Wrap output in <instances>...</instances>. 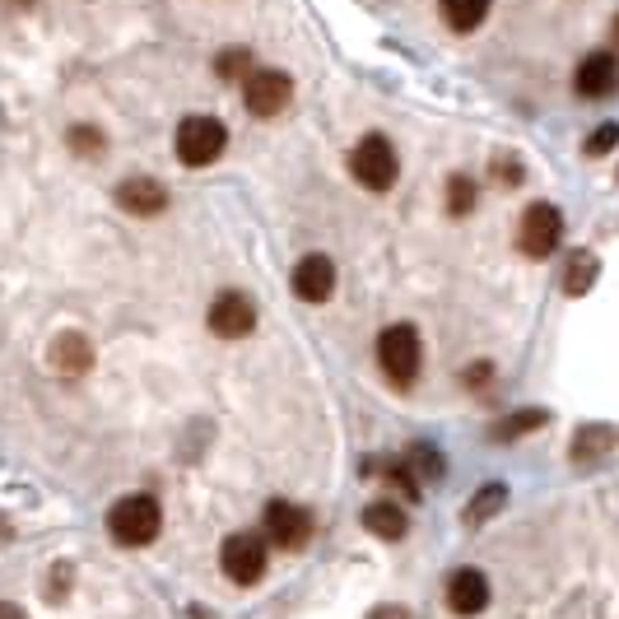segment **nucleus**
I'll list each match as a JSON object with an SVG mask.
<instances>
[{
  "instance_id": "nucleus-1",
  "label": "nucleus",
  "mask_w": 619,
  "mask_h": 619,
  "mask_svg": "<svg viewBox=\"0 0 619 619\" xmlns=\"http://www.w3.org/2000/svg\"><path fill=\"white\" fill-rule=\"evenodd\" d=\"M377 364H382L391 387H415L419 368H424V345H419L415 326H387L377 336Z\"/></svg>"
},
{
  "instance_id": "nucleus-2",
  "label": "nucleus",
  "mask_w": 619,
  "mask_h": 619,
  "mask_svg": "<svg viewBox=\"0 0 619 619\" xmlns=\"http://www.w3.org/2000/svg\"><path fill=\"white\" fill-rule=\"evenodd\" d=\"M108 531L126 550H145L149 540L163 531V508L149 494H131L108 512Z\"/></svg>"
},
{
  "instance_id": "nucleus-3",
  "label": "nucleus",
  "mask_w": 619,
  "mask_h": 619,
  "mask_svg": "<svg viewBox=\"0 0 619 619\" xmlns=\"http://www.w3.org/2000/svg\"><path fill=\"white\" fill-rule=\"evenodd\" d=\"M350 173L359 187L368 191H391L396 177H401V159H396V145L387 135H364L350 154Z\"/></svg>"
},
{
  "instance_id": "nucleus-4",
  "label": "nucleus",
  "mask_w": 619,
  "mask_h": 619,
  "mask_svg": "<svg viewBox=\"0 0 619 619\" xmlns=\"http://www.w3.org/2000/svg\"><path fill=\"white\" fill-rule=\"evenodd\" d=\"M173 149L187 168H210V163L229 149V131H224L219 117H187V122L177 126Z\"/></svg>"
},
{
  "instance_id": "nucleus-5",
  "label": "nucleus",
  "mask_w": 619,
  "mask_h": 619,
  "mask_svg": "<svg viewBox=\"0 0 619 619\" xmlns=\"http://www.w3.org/2000/svg\"><path fill=\"white\" fill-rule=\"evenodd\" d=\"M243 103L252 117H280L289 103H294V80L284 70H261L256 66L252 75L243 80Z\"/></svg>"
},
{
  "instance_id": "nucleus-6",
  "label": "nucleus",
  "mask_w": 619,
  "mask_h": 619,
  "mask_svg": "<svg viewBox=\"0 0 619 619\" xmlns=\"http://www.w3.org/2000/svg\"><path fill=\"white\" fill-rule=\"evenodd\" d=\"M219 564H224L229 582H238V587H256V582L266 578V536H252V531L229 536L224 540Z\"/></svg>"
},
{
  "instance_id": "nucleus-7",
  "label": "nucleus",
  "mask_w": 619,
  "mask_h": 619,
  "mask_svg": "<svg viewBox=\"0 0 619 619\" xmlns=\"http://www.w3.org/2000/svg\"><path fill=\"white\" fill-rule=\"evenodd\" d=\"M559 238H564V215H559L550 201H536L522 215V229H517V243H522V252L536 256V261H545V256L559 247Z\"/></svg>"
},
{
  "instance_id": "nucleus-8",
  "label": "nucleus",
  "mask_w": 619,
  "mask_h": 619,
  "mask_svg": "<svg viewBox=\"0 0 619 619\" xmlns=\"http://www.w3.org/2000/svg\"><path fill=\"white\" fill-rule=\"evenodd\" d=\"M210 331L219 340H243L256 331V303L243 289H224V294L210 303Z\"/></svg>"
},
{
  "instance_id": "nucleus-9",
  "label": "nucleus",
  "mask_w": 619,
  "mask_h": 619,
  "mask_svg": "<svg viewBox=\"0 0 619 619\" xmlns=\"http://www.w3.org/2000/svg\"><path fill=\"white\" fill-rule=\"evenodd\" d=\"M266 540L270 545H280V550H303L312 540V512L298 508V503H284L275 498L266 508Z\"/></svg>"
},
{
  "instance_id": "nucleus-10",
  "label": "nucleus",
  "mask_w": 619,
  "mask_h": 619,
  "mask_svg": "<svg viewBox=\"0 0 619 619\" xmlns=\"http://www.w3.org/2000/svg\"><path fill=\"white\" fill-rule=\"evenodd\" d=\"M294 294L303 298V303H326V298L336 294V266H331V256H322V252H312V256H303L294 266Z\"/></svg>"
},
{
  "instance_id": "nucleus-11",
  "label": "nucleus",
  "mask_w": 619,
  "mask_h": 619,
  "mask_svg": "<svg viewBox=\"0 0 619 619\" xmlns=\"http://www.w3.org/2000/svg\"><path fill=\"white\" fill-rule=\"evenodd\" d=\"M619 84V61L615 52H592L578 61V75H573V89H578L582 98H606L615 94Z\"/></svg>"
},
{
  "instance_id": "nucleus-12",
  "label": "nucleus",
  "mask_w": 619,
  "mask_h": 619,
  "mask_svg": "<svg viewBox=\"0 0 619 619\" xmlns=\"http://www.w3.org/2000/svg\"><path fill=\"white\" fill-rule=\"evenodd\" d=\"M117 205H122L126 215H163L168 210V187L154 182V177H126L122 187H117Z\"/></svg>"
},
{
  "instance_id": "nucleus-13",
  "label": "nucleus",
  "mask_w": 619,
  "mask_h": 619,
  "mask_svg": "<svg viewBox=\"0 0 619 619\" xmlns=\"http://www.w3.org/2000/svg\"><path fill=\"white\" fill-rule=\"evenodd\" d=\"M447 606L457 615H480L489 606V578L480 568H457L452 582H447Z\"/></svg>"
},
{
  "instance_id": "nucleus-14",
  "label": "nucleus",
  "mask_w": 619,
  "mask_h": 619,
  "mask_svg": "<svg viewBox=\"0 0 619 619\" xmlns=\"http://www.w3.org/2000/svg\"><path fill=\"white\" fill-rule=\"evenodd\" d=\"M52 368L61 377H80L94 368V345H89V336H80V331H66V336L52 340Z\"/></svg>"
},
{
  "instance_id": "nucleus-15",
  "label": "nucleus",
  "mask_w": 619,
  "mask_h": 619,
  "mask_svg": "<svg viewBox=\"0 0 619 619\" xmlns=\"http://www.w3.org/2000/svg\"><path fill=\"white\" fill-rule=\"evenodd\" d=\"M364 526L373 531L377 540H405V531H410V517H405L401 503H368L364 508Z\"/></svg>"
},
{
  "instance_id": "nucleus-16",
  "label": "nucleus",
  "mask_w": 619,
  "mask_h": 619,
  "mask_svg": "<svg viewBox=\"0 0 619 619\" xmlns=\"http://www.w3.org/2000/svg\"><path fill=\"white\" fill-rule=\"evenodd\" d=\"M489 5H494V0H438L443 24L452 28V33H475V28L489 19Z\"/></svg>"
},
{
  "instance_id": "nucleus-17",
  "label": "nucleus",
  "mask_w": 619,
  "mask_h": 619,
  "mask_svg": "<svg viewBox=\"0 0 619 619\" xmlns=\"http://www.w3.org/2000/svg\"><path fill=\"white\" fill-rule=\"evenodd\" d=\"M610 443H615V433H610L606 424H587V429H578V438H573V461H578V466L601 461L610 452Z\"/></svg>"
},
{
  "instance_id": "nucleus-18",
  "label": "nucleus",
  "mask_w": 619,
  "mask_h": 619,
  "mask_svg": "<svg viewBox=\"0 0 619 619\" xmlns=\"http://www.w3.org/2000/svg\"><path fill=\"white\" fill-rule=\"evenodd\" d=\"M596 275H601V261H596L592 252H573L568 256V270H564V289L573 298H582L596 284Z\"/></svg>"
},
{
  "instance_id": "nucleus-19",
  "label": "nucleus",
  "mask_w": 619,
  "mask_h": 619,
  "mask_svg": "<svg viewBox=\"0 0 619 619\" xmlns=\"http://www.w3.org/2000/svg\"><path fill=\"white\" fill-rule=\"evenodd\" d=\"M252 70H256V61H252V52H247V47H229V52L215 56V75H219V80H229V84H243Z\"/></svg>"
},
{
  "instance_id": "nucleus-20",
  "label": "nucleus",
  "mask_w": 619,
  "mask_h": 619,
  "mask_svg": "<svg viewBox=\"0 0 619 619\" xmlns=\"http://www.w3.org/2000/svg\"><path fill=\"white\" fill-rule=\"evenodd\" d=\"M503 503H508V489H503V485H485L480 494L471 498V503H466V522H471V526L489 522L494 512H503Z\"/></svg>"
},
{
  "instance_id": "nucleus-21",
  "label": "nucleus",
  "mask_w": 619,
  "mask_h": 619,
  "mask_svg": "<svg viewBox=\"0 0 619 619\" xmlns=\"http://www.w3.org/2000/svg\"><path fill=\"white\" fill-rule=\"evenodd\" d=\"M550 424V415L545 410H517V415H508V419H498L494 424V438H522V433H531V429H545Z\"/></svg>"
},
{
  "instance_id": "nucleus-22",
  "label": "nucleus",
  "mask_w": 619,
  "mask_h": 619,
  "mask_svg": "<svg viewBox=\"0 0 619 619\" xmlns=\"http://www.w3.org/2000/svg\"><path fill=\"white\" fill-rule=\"evenodd\" d=\"M405 466H410V475L419 471V480H443L447 475V461L433 452L429 443H415L410 452H405Z\"/></svg>"
},
{
  "instance_id": "nucleus-23",
  "label": "nucleus",
  "mask_w": 619,
  "mask_h": 619,
  "mask_svg": "<svg viewBox=\"0 0 619 619\" xmlns=\"http://www.w3.org/2000/svg\"><path fill=\"white\" fill-rule=\"evenodd\" d=\"M447 210L452 215H471L475 210V182L466 173H452V182H447Z\"/></svg>"
},
{
  "instance_id": "nucleus-24",
  "label": "nucleus",
  "mask_w": 619,
  "mask_h": 619,
  "mask_svg": "<svg viewBox=\"0 0 619 619\" xmlns=\"http://www.w3.org/2000/svg\"><path fill=\"white\" fill-rule=\"evenodd\" d=\"M615 145H619V126H615V122H606V126H596V131L587 135L582 154H587V159H601V154H610Z\"/></svg>"
},
{
  "instance_id": "nucleus-25",
  "label": "nucleus",
  "mask_w": 619,
  "mask_h": 619,
  "mask_svg": "<svg viewBox=\"0 0 619 619\" xmlns=\"http://www.w3.org/2000/svg\"><path fill=\"white\" fill-rule=\"evenodd\" d=\"M70 145L80 149V154H98V149H103V135H98L94 126H75V131H70Z\"/></svg>"
},
{
  "instance_id": "nucleus-26",
  "label": "nucleus",
  "mask_w": 619,
  "mask_h": 619,
  "mask_svg": "<svg viewBox=\"0 0 619 619\" xmlns=\"http://www.w3.org/2000/svg\"><path fill=\"white\" fill-rule=\"evenodd\" d=\"M498 168H503V182H508V187H517V182H522V163H512V159H498Z\"/></svg>"
},
{
  "instance_id": "nucleus-27",
  "label": "nucleus",
  "mask_w": 619,
  "mask_h": 619,
  "mask_svg": "<svg viewBox=\"0 0 619 619\" xmlns=\"http://www.w3.org/2000/svg\"><path fill=\"white\" fill-rule=\"evenodd\" d=\"M368 619H415V615H410V610H405V606H377Z\"/></svg>"
},
{
  "instance_id": "nucleus-28",
  "label": "nucleus",
  "mask_w": 619,
  "mask_h": 619,
  "mask_svg": "<svg viewBox=\"0 0 619 619\" xmlns=\"http://www.w3.org/2000/svg\"><path fill=\"white\" fill-rule=\"evenodd\" d=\"M0 619H28L19 606H10V601H0Z\"/></svg>"
},
{
  "instance_id": "nucleus-29",
  "label": "nucleus",
  "mask_w": 619,
  "mask_h": 619,
  "mask_svg": "<svg viewBox=\"0 0 619 619\" xmlns=\"http://www.w3.org/2000/svg\"><path fill=\"white\" fill-rule=\"evenodd\" d=\"M615 47H619V14H615Z\"/></svg>"
},
{
  "instance_id": "nucleus-30",
  "label": "nucleus",
  "mask_w": 619,
  "mask_h": 619,
  "mask_svg": "<svg viewBox=\"0 0 619 619\" xmlns=\"http://www.w3.org/2000/svg\"><path fill=\"white\" fill-rule=\"evenodd\" d=\"M10 5H33V0H10Z\"/></svg>"
}]
</instances>
